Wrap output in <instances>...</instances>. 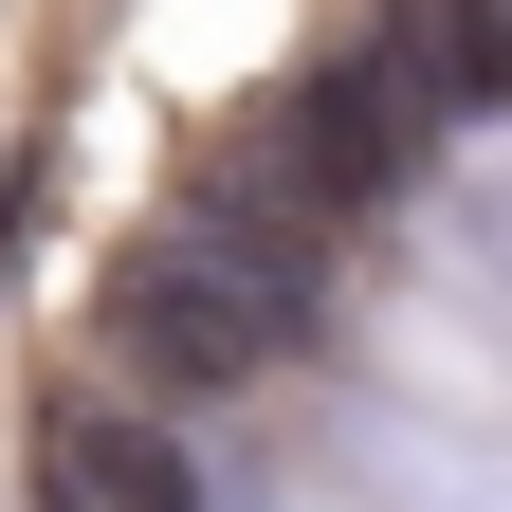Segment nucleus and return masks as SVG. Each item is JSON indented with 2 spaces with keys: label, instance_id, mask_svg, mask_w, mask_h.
<instances>
[{
  "label": "nucleus",
  "instance_id": "obj_2",
  "mask_svg": "<svg viewBox=\"0 0 512 512\" xmlns=\"http://www.w3.org/2000/svg\"><path fill=\"white\" fill-rule=\"evenodd\" d=\"M421 165H439V110L384 74V37L348 19L311 74H275V92L220 128V165H202V183H220V202H275V220H311V238H366V220L403 202Z\"/></svg>",
  "mask_w": 512,
  "mask_h": 512
},
{
  "label": "nucleus",
  "instance_id": "obj_1",
  "mask_svg": "<svg viewBox=\"0 0 512 512\" xmlns=\"http://www.w3.org/2000/svg\"><path fill=\"white\" fill-rule=\"evenodd\" d=\"M330 293H348V256L311 238V220H275V202H183V220H147L110 256V293H92V348L147 384V421H183V403H256L311 330H330Z\"/></svg>",
  "mask_w": 512,
  "mask_h": 512
},
{
  "label": "nucleus",
  "instance_id": "obj_3",
  "mask_svg": "<svg viewBox=\"0 0 512 512\" xmlns=\"http://www.w3.org/2000/svg\"><path fill=\"white\" fill-rule=\"evenodd\" d=\"M366 37H384V74L439 110V147L494 128V92H512V0H366Z\"/></svg>",
  "mask_w": 512,
  "mask_h": 512
}]
</instances>
